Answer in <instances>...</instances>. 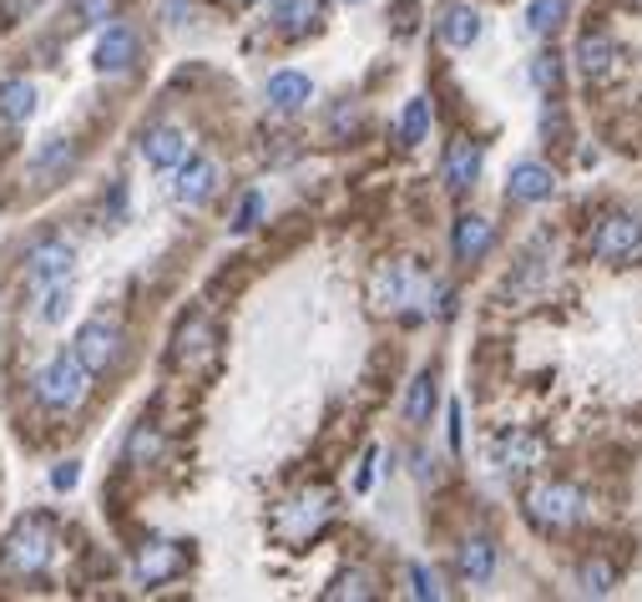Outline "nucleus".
Listing matches in <instances>:
<instances>
[{
	"instance_id": "1",
	"label": "nucleus",
	"mask_w": 642,
	"mask_h": 602,
	"mask_svg": "<svg viewBox=\"0 0 642 602\" xmlns=\"http://www.w3.org/2000/svg\"><path fill=\"white\" fill-rule=\"evenodd\" d=\"M369 294H375V309H385V314H430V309L451 314V294H445L415 258L385 264L380 274H375V289Z\"/></svg>"
},
{
	"instance_id": "2",
	"label": "nucleus",
	"mask_w": 642,
	"mask_h": 602,
	"mask_svg": "<svg viewBox=\"0 0 642 602\" xmlns=\"http://www.w3.org/2000/svg\"><path fill=\"white\" fill-rule=\"evenodd\" d=\"M51 562H56V527H51L46 517L15 521L6 547H0V567H6L11 578H41Z\"/></svg>"
},
{
	"instance_id": "3",
	"label": "nucleus",
	"mask_w": 642,
	"mask_h": 602,
	"mask_svg": "<svg viewBox=\"0 0 642 602\" xmlns=\"http://www.w3.org/2000/svg\"><path fill=\"white\" fill-rule=\"evenodd\" d=\"M334 492H324V486H309V492H298V496H288L284 506L274 511V531H278V542H288V547H304L309 537H319L324 527L334 521Z\"/></svg>"
},
{
	"instance_id": "4",
	"label": "nucleus",
	"mask_w": 642,
	"mask_h": 602,
	"mask_svg": "<svg viewBox=\"0 0 642 602\" xmlns=\"http://www.w3.org/2000/svg\"><path fill=\"white\" fill-rule=\"evenodd\" d=\"M526 517L541 531H567L587 517V496L571 482H536L526 492Z\"/></svg>"
},
{
	"instance_id": "5",
	"label": "nucleus",
	"mask_w": 642,
	"mask_h": 602,
	"mask_svg": "<svg viewBox=\"0 0 642 602\" xmlns=\"http://www.w3.org/2000/svg\"><path fill=\"white\" fill-rule=\"evenodd\" d=\"M92 390V370L76 360V350H61L46 370L36 374V400L46 410H76Z\"/></svg>"
},
{
	"instance_id": "6",
	"label": "nucleus",
	"mask_w": 642,
	"mask_h": 602,
	"mask_svg": "<svg viewBox=\"0 0 642 602\" xmlns=\"http://www.w3.org/2000/svg\"><path fill=\"white\" fill-rule=\"evenodd\" d=\"M72 264H76V249L66 239H36L25 249V289L31 299L56 284H72Z\"/></svg>"
},
{
	"instance_id": "7",
	"label": "nucleus",
	"mask_w": 642,
	"mask_h": 602,
	"mask_svg": "<svg viewBox=\"0 0 642 602\" xmlns=\"http://www.w3.org/2000/svg\"><path fill=\"white\" fill-rule=\"evenodd\" d=\"M587 249H592V258H602V264H628L632 253H642V218L638 213H607L592 229Z\"/></svg>"
},
{
	"instance_id": "8",
	"label": "nucleus",
	"mask_w": 642,
	"mask_h": 602,
	"mask_svg": "<svg viewBox=\"0 0 642 602\" xmlns=\"http://www.w3.org/2000/svg\"><path fill=\"white\" fill-rule=\"evenodd\" d=\"M76 360L86 365L92 374L112 370V365L122 360V325L117 319H86L82 329H76Z\"/></svg>"
},
{
	"instance_id": "9",
	"label": "nucleus",
	"mask_w": 642,
	"mask_h": 602,
	"mask_svg": "<svg viewBox=\"0 0 642 602\" xmlns=\"http://www.w3.org/2000/svg\"><path fill=\"white\" fill-rule=\"evenodd\" d=\"M547 461V441L532 431H506L491 446V466L501 471V476H526V471H536Z\"/></svg>"
},
{
	"instance_id": "10",
	"label": "nucleus",
	"mask_w": 642,
	"mask_h": 602,
	"mask_svg": "<svg viewBox=\"0 0 642 602\" xmlns=\"http://www.w3.org/2000/svg\"><path fill=\"white\" fill-rule=\"evenodd\" d=\"M182 567H188V552H182L178 542H167V537H152V542H143V552H137L131 572H137L143 588H162V582L178 578Z\"/></svg>"
},
{
	"instance_id": "11",
	"label": "nucleus",
	"mask_w": 642,
	"mask_h": 602,
	"mask_svg": "<svg viewBox=\"0 0 642 602\" xmlns=\"http://www.w3.org/2000/svg\"><path fill=\"white\" fill-rule=\"evenodd\" d=\"M96 72L102 76H122V72H131V61H137V31H131L127 21H117V25H107L102 31V41H96Z\"/></svg>"
},
{
	"instance_id": "12",
	"label": "nucleus",
	"mask_w": 642,
	"mask_h": 602,
	"mask_svg": "<svg viewBox=\"0 0 642 602\" xmlns=\"http://www.w3.org/2000/svg\"><path fill=\"white\" fill-rule=\"evenodd\" d=\"M143 157L152 162V168H162V172L182 168V162L192 157L188 133H182V127H167V122H157V127H147V133H143Z\"/></svg>"
},
{
	"instance_id": "13",
	"label": "nucleus",
	"mask_w": 642,
	"mask_h": 602,
	"mask_svg": "<svg viewBox=\"0 0 642 602\" xmlns=\"http://www.w3.org/2000/svg\"><path fill=\"white\" fill-rule=\"evenodd\" d=\"M557 193V172L547 162H516L512 178H506V198L512 203H547Z\"/></svg>"
},
{
	"instance_id": "14",
	"label": "nucleus",
	"mask_w": 642,
	"mask_h": 602,
	"mask_svg": "<svg viewBox=\"0 0 642 602\" xmlns=\"http://www.w3.org/2000/svg\"><path fill=\"white\" fill-rule=\"evenodd\" d=\"M213 188H218V162H213V157H188V162L178 168V182H172V198L188 203V208H198V203L213 198Z\"/></svg>"
},
{
	"instance_id": "15",
	"label": "nucleus",
	"mask_w": 642,
	"mask_h": 602,
	"mask_svg": "<svg viewBox=\"0 0 642 602\" xmlns=\"http://www.w3.org/2000/svg\"><path fill=\"white\" fill-rule=\"evenodd\" d=\"M481 11L476 6H445L441 15H435V36L445 41V46H455V51H465V46H476L481 41Z\"/></svg>"
},
{
	"instance_id": "16",
	"label": "nucleus",
	"mask_w": 642,
	"mask_h": 602,
	"mask_svg": "<svg viewBox=\"0 0 642 602\" xmlns=\"http://www.w3.org/2000/svg\"><path fill=\"white\" fill-rule=\"evenodd\" d=\"M263 97H269V107H274V112L294 117V112L309 107L314 82L304 72H274V76H269V86H263Z\"/></svg>"
},
{
	"instance_id": "17",
	"label": "nucleus",
	"mask_w": 642,
	"mask_h": 602,
	"mask_svg": "<svg viewBox=\"0 0 642 602\" xmlns=\"http://www.w3.org/2000/svg\"><path fill=\"white\" fill-rule=\"evenodd\" d=\"M213 325L202 319V314H192L188 325L178 329V350H172V360L178 365H188V370H198V365H208L213 360Z\"/></svg>"
},
{
	"instance_id": "18",
	"label": "nucleus",
	"mask_w": 642,
	"mask_h": 602,
	"mask_svg": "<svg viewBox=\"0 0 642 602\" xmlns=\"http://www.w3.org/2000/svg\"><path fill=\"white\" fill-rule=\"evenodd\" d=\"M491 243H496V229H491L486 218L465 213L461 223H455L451 249H455V258H461V264H481V258H486V253H491Z\"/></svg>"
},
{
	"instance_id": "19",
	"label": "nucleus",
	"mask_w": 642,
	"mask_h": 602,
	"mask_svg": "<svg viewBox=\"0 0 642 602\" xmlns=\"http://www.w3.org/2000/svg\"><path fill=\"white\" fill-rule=\"evenodd\" d=\"M577 66H582L587 82H602V76L618 66V41L607 36V31H587V36L577 41Z\"/></svg>"
},
{
	"instance_id": "20",
	"label": "nucleus",
	"mask_w": 642,
	"mask_h": 602,
	"mask_svg": "<svg viewBox=\"0 0 642 602\" xmlns=\"http://www.w3.org/2000/svg\"><path fill=\"white\" fill-rule=\"evenodd\" d=\"M461 578L471 582V588H481V582L496 578V542H491L486 531H476V537H465L461 542Z\"/></svg>"
},
{
	"instance_id": "21",
	"label": "nucleus",
	"mask_w": 642,
	"mask_h": 602,
	"mask_svg": "<svg viewBox=\"0 0 642 602\" xmlns=\"http://www.w3.org/2000/svg\"><path fill=\"white\" fill-rule=\"evenodd\" d=\"M476 178H481V142L461 137V142H451V152H445V188H451V193H465Z\"/></svg>"
},
{
	"instance_id": "22",
	"label": "nucleus",
	"mask_w": 642,
	"mask_h": 602,
	"mask_svg": "<svg viewBox=\"0 0 642 602\" xmlns=\"http://www.w3.org/2000/svg\"><path fill=\"white\" fill-rule=\"evenodd\" d=\"M76 162V147L66 142V137H51L46 147L36 152V162H31V182H41V188H51V182L61 178V172Z\"/></svg>"
},
{
	"instance_id": "23",
	"label": "nucleus",
	"mask_w": 642,
	"mask_h": 602,
	"mask_svg": "<svg viewBox=\"0 0 642 602\" xmlns=\"http://www.w3.org/2000/svg\"><path fill=\"white\" fill-rule=\"evenodd\" d=\"M319 15H324V0H278L274 21H278V31H284V36H304Z\"/></svg>"
},
{
	"instance_id": "24",
	"label": "nucleus",
	"mask_w": 642,
	"mask_h": 602,
	"mask_svg": "<svg viewBox=\"0 0 642 602\" xmlns=\"http://www.w3.org/2000/svg\"><path fill=\"white\" fill-rule=\"evenodd\" d=\"M435 374H415V386H410V395H404V421L410 425H430V410H435Z\"/></svg>"
},
{
	"instance_id": "25",
	"label": "nucleus",
	"mask_w": 642,
	"mask_h": 602,
	"mask_svg": "<svg viewBox=\"0 0 642 602\" xmlns=\"http://www.w3.org/2000/svg\"><path fill=\"white\" fill-rule=\"evenodd\" d=\"M36 112V86L31 82H6L0 86V117L6 122H31Z\"/></svg>"
},
{
	"instance_id": "26",
	"label": "nucleus",
	"mask_w": 642,
	"mask_h": 602,
	"mask_svg": "<svg viewBox=\"0 0 642 602\" xmlns=\"http://www.w3.org/2000/svg\"><path fill=\"white\" fill-rule=\"evenodd\" d=\"M612 582H618V567L602 562V557H587V562L577 567V592H587V598H607Z\"/></svg>"
},
{
	"instance_id": "27",
	"label": "nucleus",
	"mask_w": 642,
	"mask_h": 602,
	"mask_svg": "<svg viewBox=\"0 0 642 602\" xmlns=\"http://www.w3.org/2000/svg\"><path fill=\"white\" fill-rule=\"evenodd\" d=\"M430 133V102L425 97H410L404 102V117H400V142L404 147H420Z\"/></svg>"
},
{
	"instance_id": "28",
	"label": "nucleus",
	"mask_w": 642,
	"mask_h": 602,
	"mask_svg": "<svg viewBox=\"0 0 642 602\" xmlns=\"http://www.w3.org/2000/svg\"><path fill=\"white\" fill-rule=\"evenodd\" d=\"M162 456V431L157 425H137L127 441V466H152Z\"/></svg>"
},
{
	"instance_id": "29",
	"label": "nucleus",
	"mask_w": 642,
	"mask_h": 602,
	"mask_svg": "<svg viewBox=\"0 0 642 602\" xmlns=\"http://www.w3.org/2000/svg\"><path fill=\"white\" fill-rule=\"evenodd\" d=\"M561 15H567V0H532L526 6V31L532 36H551L561 25Z\"/></svg>"
},
{
	"instance_id": "30",
	"label": "nucleus",
	"mask_w": 642,
	"mask_h": 602,
	"mask_svg": "<svg viewBox=\"0 0 642 602\" xmlns=\"http://www.w3.org/2000/svg\"><path fill=\"white\" fill-rule=\"evenodd\" d=\"M324 598L329 602H345V598H375V578H369V572H359V567H349V572H339V578H334V588L324 592Z\"/></svg>"
},
{
	"instance_id": "31",
	"label": "nucleus",
	"mask_w": 642,
	"mask_h": 602,
	"mask_svg": "<svg viewBox=\"0 0 642 602\" xmlns=\"http://www.w3.org/2000/svg\"><path fill=\"white\" fill-rule=\"evenodd\" d=\"M66 309H72V284H56V289L36 294V319H46V325H56Z\"/></svg>"
},
{
	"instance_id": "32",
	"label": "nucleus",
	"mask_w": 642,
	"mask_h": 602,
	"mask_svg": "<svg viewBox=\"0 0 642 602\" xmlns=\"http://www.w3.org/2000/svg\"><path fill=\"white\" fill-rule=\"evenodd\" d=\"M76 25H107L117 21V0H72Z\"/></svg>"
},
{
	"instance_id": "33",
	"label": "nucleus",
	"mask_w": 642,
	"mask_h": 602,
	"mask_svg": "<svg viewBox=\"0 0 642 602\" xmlns=\"http://www.w3.org/2000/svg\"><path fill=\"white\" fill-rule=\"evenodd\" d=\"M404 578H410V598H445L441 578H435V572H425V567H420V562H410V567H404Z\"/></svg>"
},
{
	"instance_id": "34",
	"label": "nucleus",
	"mask_w": 642,
	"mask_h": 602,
	"mask_svg": "<svg viewBox=\"0 0 642 602\" xmlns=\"http://www.w3.org/2000/svg\"><path fill=\"white\" fill-rule=\"evenodd\" d=\"M532 82L541 86V92H557V82H561V56H557V51H547V56L532 61Z\"/></svg>"
},
{
	"instance_id": "35",
	"label": "nucleus",
	"mask_w": 642,
	"mask_h": 602,
	"mask_svg": "<svg viewBox=\"0 0 642 602\" xmlns=\"http://www.w3.org/2000/svg\"><path fill=\"white\" fill-rule=\"evenodd\" d=\"M259 213H263V193H249L239 203V213H233V233H249L259 223Z\"/></svg>"
},
{
	"instance_id": "36",
	"label": "nucleus",
	"mask_w": 642,
	"mask_h": 602,
	"mask_svg": "<svg viewBox=\"0 0 642 602\" xmlns=\"http://www.w3.org/2000/svg\"><path fill=\"white\" fill-rule=\"evenodd\" d=\"M51 486H56V492H72V486H76V461H61V466L51 471Z\"/></svg>"
},
{
	"instance_id": "37",
	"label": "nucleus",
	"mask_w": 642,
	"mask_h": 602,
	"mask_svg": "<svg viewBox=\"0 0 642 602\" xmlns=\"http://www.w3.org/2000/svg\"><path fill=\"white\" fill-rule=\"evenodd\" d=\"M465 441H461V405H451V451H461Z\"/></svg>"
},
{
	"instance_id": "38",
	"label": "nucleus",
	"mask_w": 642,
	"mask_h": 602,
	"mask_svg": "<svg viewBox=\"0 0 642 602\" xmlns=\"http://www.w3.org/2000/svg\"><path fill=\"white\" fill-rule=\"evenodd\" d=\"M345 6H365V0H345Z\"/></svg>"
},
{
	"instance_id": "39",
	"label": "nucleus",
	"mask_w": 642,
	"mask_h": 602,
	"mask_svg": "<svg viewBox=\"0 0 642 602\" xmlns=\"http://www.w3.org/2000/svg\"><path fill=\"white\" fill-rule=\"evenodd\" d=\"M638 6H642V0H638Z\"/></svg>"
}]
</instances>
